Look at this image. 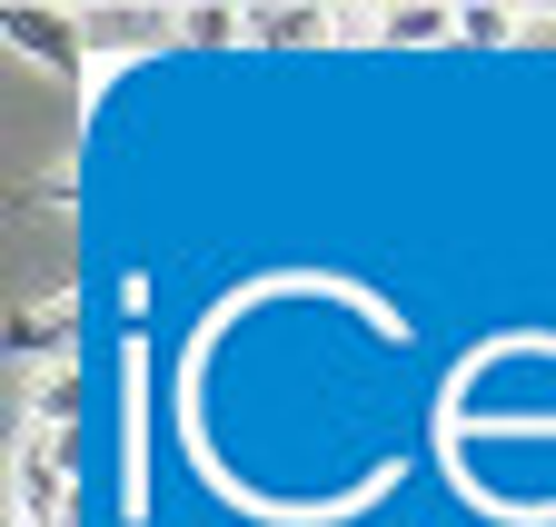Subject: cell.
<instances>
[{
    "mask_svg": "<svg viewBox=\"0 0 556 527\" xmlns=\"http://www.w3.org/2000/svg\"><path fill=\"white\" fill-rule=\"evenodd\" d=\"M70 457H80L70 428H21V448H11V527H70V507H80Z\"/></svg>",
    "mask_w": 556,
    "mask_h": 527,
    "instance_id": "1",
    "label": "cell"
},
{
    "mask_svg": "<svg viewBox=\"0 0 556 527\" xmlns=\"http://www.w3.org/2000/svg\"><path fill=\"white\" fill-rule=\"evenodd\" d=\"M338 30H348V40H407V50H428V40H457V11L407 0V11H348Z\"/></svg>",
    "mask_w": 556,
    "mask_h": 527,
    "instance_id": "2",
    "label": "cell"
},
{
    "mask_svg": "<svg viewBox=\"0 0 556 527\" xmlns=\"http://www.w3.org/2000/svg\"><path fill=\"white\" fill-rule=\"evenodd\" d=\"M70 418H80V368H70V359L30 368V388H21V428H70Z\"/></svg>",
    "mask_w": 556,
    "mask_h": 527,
    "instance_id": "3",
    "label": "cell"
},
{
    "mask_svg": "<svg viewBox=\"0 0 556 527\" xmlns=\"http://www.w3.org/2000/svg\"><path fill=\"white\" fill-rule=\"evenodd\" d=\"M11 40H21L30 60H70V40H60V21H50V11H11Z\"/></svg>",
    "mask_w": 556,
    "mask_h": 527,
    "instance_id": "4",
    "label": "cell"
},
{
    "mask_svg": "<svg viewBox=\"0 0 556 527\" xmlns=\"http://www.w3.org/2000/svg\"><path fill=\"white\" fill-rule=\"evenodd\" d=\"M239 30H258V21H239V11H179V40H199V50H219Z\"/></svg>",
    "mask_w": 556,
    "mask_h": 527,
    "instance_id": "5",
    "label": "cell"
},
{
    "mask_svg": "<svg viewBox=\"0 0 556 527\" xmlns=\"http://www.w3.org/2000/svg\"><path fill=\"white\" fill-rule=\"evenodd\" d=\"M318 30H338V21H318V11H268L258 21V40H318Z\"/></svg>",
    "mask_w": 556,
    "mask_h": 527,
    "instance_id": "6",
    "label": "cell"
}]
</instances>
